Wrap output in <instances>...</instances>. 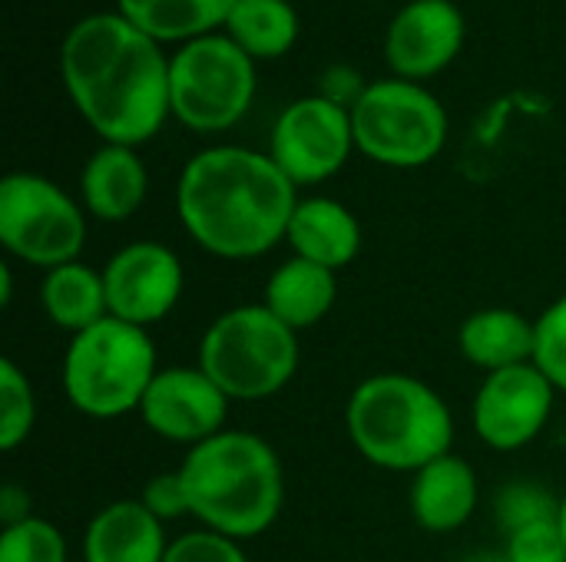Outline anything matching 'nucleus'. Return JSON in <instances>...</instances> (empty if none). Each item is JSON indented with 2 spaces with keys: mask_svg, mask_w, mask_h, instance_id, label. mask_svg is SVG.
<instances>
[{
  "mask_svg": "<svg viewBox=\"0 0 566 562\" xmlns=\"http://www.w3.org/2000/svg\"><path fill=\"white\" fill-rule=\"evenodd\" d=\"M163 562H249V556L239 540L199 527L192 533L176 537Z\"/></svg>",
  "mask_w": 566,
  "mask_h": 562,
  "instance_id": "obj_28",
  "label": "nucleus"
},
{
  "mask_svg": "<svg viewBox=\"0 0 566 562\" xmlns=\"http://www.w3.org/2000/svg\"><path fill=\"white\" fill-rule=\"evenodd\" d=\"M557 510H560V500H554L537 484H511L497 494V523L507 533L557 520Z\"/></svg>",
  "mask_w": 566,
  "mask_h": 562,
  "instance_id": "obj_26",
  "label": "nucleus"
},
{
  "mask_svg": "<svg viewBox=\"0 0 566 562\" xmlns=\"http://www.w3.org/2000/svg\"><path fill=\"white\" fill-rule=\"evenodd\" d=\"M557 527H560V533H564V543H566V497L560 500V510H557Z\"/></svg>",
  "mask_w": 566,
  "mask_h": 562,
  "instance_id": "obj_34",
  "label": "nucleus"
},
{
  "mask_svg": "<svg viewBox=\"0 0 566 562\" xmlns=\"http://www.w3.org/2000/svg\"><path fill=\"white\" fill-rule=\"evenodd\" d=\"M537 321V348L534 364L547 374V381L566 394V295L544 308Z\"/></svg>",
  "mask_w": 566,
  "mask_h": 562,
  "instance_id": "obj_27",
  "label": "nucleus"
},
{
  "mask_svg": "<svg viewBox=\"0 0 566 562\" xmlns=\"http://www.w3.org/2000/svg\"><path fill=\"white\" fill-rule=\"evenodd\" d=\"M557 394L560 391L534 361L484 374L471 407L474 431L491 450H521L534 444L551 424Z\"/></svg>",
  "mask_w": 566,
  "mask_h": 562,
  "instance_id": "obj_11",
  "label": "nucleus"
},
{
  "mask_svg": "<svg viewBox=\"0 0 566 562\" xmlns=\"http://www.w3.org/2000/svg\"><path fill=\"white\" fill-rule=\"evenodd\" d=\"M0 562H70V550L63 533L50 520L30 517L23 523L3 527Z\"/></svg>",
  "mask_w": 566,
  "mask_h": 562,
  "instance_id": "obj_25",
  "label": "nucleus"
},
{
  "mask_svg": "<svg viewBox=\"0 0 566 562\" xmlns=\"http://www.w3.org/2000/svg\"><path fill=\"white\" fill-rule=\"evenodd\" d=\"M478 497H481L478 470L464 457L444 454L411 477L408 507L421 530L454 533L474 517Z\"/></svg>",
  "mask_w": 566,
  "mask_h": 562,
  "instance_id": "obj_15",
  "label": "nucleus"
},
{
  "mask_svg": "<svg viewBox=\"0 0 566 562\" xmlns=\"http://www.w3.org/2000/svg\"><path fill=\"white\" fill-rule=\"evenodd\" d=\"M159 371L146 328L103 318L70 338L63 354V394L73 411L93 421L139 414V404Z\"/></svg>",
  "mask_w": 566,
  "mask_h": 562,
  "instance_id": "obj_5",
  "label": "nucleus"
},
{
  "mask_svg": "<svg viewBox=\"0 0 566 562\" xmlns=\"http://www.w3.org/2000/svg\"><path fill=\"white\" fill-rule=\"evenodd\" d=\"M13 298V278H10V265H0V305L7 308Z\"/></svg>",
  "mask_w": 566,
  "mask_h": 562,
  "instance_id": "obj_33",
  "label": "nucleus"
},
{
  "mask_svg": "<svg viewBox=\"0 0 566 562\" xmlns=\"http://www.w3.org/2000/svg\"><path fill=\"white\" fill-rule=\"evenodd\" d=\"M36 424V394L30 378L10 361H0V447L17 450Z\"/></svg>",
  "mask_w": 566,
  "mask_h": 562,
  "instance_id": "obj_24",
  "label": "nucleus"
},
{
  "mask_svg": "<svg viewBox=\"0 0 566 562\" xmlns=\"http://www.w3.org/2000/svg\"><path fill=\"white\" fill-rule=\"evenodd\" d=\"M255 66L252 56L229 36L189 40L169 60L172 116L196 132L232 129L252 106Z\"/></svg>",
  "mask_w": 566,
  "mask_h": 562,
  "instance_id": "obj_7",
  "label": "nucleus"
},
{
  "mask_svg": "<svg viewBox=\"0 0 566 562\" xmlns=\"http://www.w3.org/2000/svg\"><path fill=\"white\" fill-rule=\"evenodd\" d=\"M458 348L464 361L481 368L484 374L531 364L537 348V321L514 308H481L464 318L458 331Z\"/></svg>",
  "mask_w": 566,
  "mask_h": 562,
  "instance_id": "obj_19",
  "label": "nucleus"
},
{
  "mask_svg": "<svg viewBox=\"0 0 566 562\" xmlns=\"http://www.w3.org/2000/svg\"><path fill=\"white\" fill-rule=\"evenodd\" d=\"M139 500L163 523L179 520V517H189V497H186V484H182L179 470H166V474L149 477L146 487H143V494H139Z\"/></svg>",
  "mask_w": 566,
  "mask_h": 562,
  "instance_id": "obj_30",
  "label": "nucleus"
},
{
  "mask_svg": "<svg viewBox=\"0 0 566 562\" xmlns=\"http://www.w3.org/2000/svg\"><path fill=\"white\" fill-rule=\"evenodd\" d=\"M109 315L136 328L159 325L182 298L186 272L172 248L139 238L123 245L103 268Z\"/></svg>",
  "mask_w": 566,
  "mask_h": 562,
  "instance_id": "obj_12",
  "label": "nucleus"
},
{
  "mask_svg": "<svg viewBox=\"0 0 566 562\" xmlns=\"http://www.w3.org/2000/svg\"><path fill=\"white\" fill-rule=\"evenodd\" d=\"M285 242L292 245V255L342 272L361 252V225L355 212L338 199L312 195V199H298Z\"/></svg>",
  "mask_w": 566,
  "mask_h": 562,
  "instance_id": "obj_17",
  "label": "nucleus"
},
{
  "mask_svg": "<svg viewBox=\"0 0 566 562\" xmlns=\"http://www.w3.org/2000/svg\"><path fill=\"white\" fill-rule=\"evenodd\" d=\"M166 550V523L153 517L143 500L106 503L83 533L86 562H163Z\"/></svg>",
  "mask_w": 566,
  "mask_h": 562,
  "instance_id": "obj_16",
  "label": "nucleus"
},
{
  "mask_svg": "<svg viewBox=\"0 0 566 562\" xmlns=\"http://www.w3.org/2000/svg\"><path fill=\"white\" fill-rule=\"evenodd\" d=\"M229 404V394L199 364H176L156 371L139 404V417L156 437L196 447L226 431Z\"/></svg>",
  "mask_w": 566,
  "mask_h": 562,
  "instance_id": "obj_13",
  "label": "nucleus"
},
{
  "mask_svg": "<svg viewBox=\"0 0 566 562\" xmlns=\"http://www.w3.org/2000/svg\"><path fill=\"white\" fill-rule=\"evenodd\" d=\"M295 189L269 152L212 146L186 162L176 185V212L202 252L245 262L285 242L298 205Z\"/></svg>",
  "mask_w": 566,
  "mask_h": 562,
  "instance_id": "obj_2",
  "label": "nucleus"
},
{
  "mask_svg": "<svg viewBox=\"0 0 566 562\" xmlns=\"http://www.w3.org/2000/svg\"><path fill=\"white\" fill-rule=\"evenodd\" d=\"M355 149L352 113L325 96H305L282 109L272 126L269 156L295 182L315 185L345 169Z\"/></svg>",
  "mask_w": 566,
  "mask_h": 562,
  "instance_id": "obj_10",
  "label": "nucleus"
},
{
  "mask_svg": "<svg viewBox=\"0 0 566 562\" xmlns=\"http://www.w3.org/2000/svg\"><path fill=\"white\" fill-rule=\"evenodd\" d=\"M30 517H33L30 513V494L23 487H17V484H7L0 490V523L13 527V523H23Z\"/></svg>",
  "mask_w": 566,
  "mask_h": 562,
  "instance_id": "obj_32",
  "label": "nucleus"
},
{
  "mask_svg": "<svg viewBox=\"0 0 566 562\" xmlns=\"http://www.w3.org/2000/svg\"><path fill=\"white\" fill-rule=\"evenodd\" d=\"M335 298H338V272L292 255L269 275L262 305L292 331H308L328 318Z\"/></svg>",
  "mask_w": 566,
  "mask_h": 562,
  "instance_id": "obj_20",
  "label": "nucleus"
},
{
  "mask_svg": "<svg viewBox=\"0 0 566 562\" xmlns=\"http://www.w3.org/2000/svg\"><path fill=\"white\" fill-rule=\"evenodd\" d=\"M464 43V17L451 0H411L388 26L385 60L398 79H428L441 73Z\"/></svg>",
  "mask_w": 566,
  "mask_h": 562,
  "instance_id": "obj_14",
  "label": "nucleus"
},
{
  "mask_svg": "<svg viewBox=\"0 0 566 562\" xmlns=\"http://www.w3.org/2000/svg\"><path fill=\"white\" fill-rule=\"evenodd\" d=\"M0 245L13 258L50 272L80 258L86 215L56 182L36 172H10L0 182Z\"/></svg>",
  "mask_w": 566,
  "mask_h": 562,
  "instance_id": "obj_9",
  "label": "nucleus"
},
{
  "mask_svg": "<svg viewBox=\"0 0 566 562\" xmlns=\"http://www.w3.org/2000/svg\"><path fill=\"white\" fill-rule=\"evenodd\" d=\"M60 70L73 106L103 142L136 149L172 116L169 60L123 13L83 17L63 40Z\"/></svg>",
  "mask_w": 566,
  "mask_h": 562,
  "instance_id": "obj_1",
  "label": "nucleus"
},
{
  "mask_svg": "<svg viewBox=\"0 0 566 562\" xmlns=\"http://www.w3.org/2000/svg\"><path fill=\"white\" fill-rule=\"evenodd\" d=\"M226 30L252 60H275L295 46L298 13L289 0H235Z\"/></svg>",
  "mask_w": 566,
  "mask_h": 562,
  "instance_id": "obj_23",
  "label": "nucleus"
},
{
  "mask_svg": "<svg viewBox=\"0 0 566 562\" xmlns=\"http://www.w3.org/2000/svg\"><path fill=\"white\" fill-rule=\"evenodd\" d=\"M189 517L239 543L262 537L282 513L285 470L275 447L249 431H222L179 464Z\"/></svg>",
  "mask_w": 566,
  "mask_h": 562,
  "instance_id": "obj_3",
  "label": "nucleus"
},
{
  "mask_svg": "<svg viewBox=\"0 0 566 562\" xmlns=\"http://www.w3.org/2000/svg\"><path fill=\"white\" fill-rule=\"evenodd\" d=\"M298 331L262 301L222 311L199 341V368L229 401H265L285 391L298 371Z\"/></svg>",
  "mask_w": 566,
  "mask_h": 562,
  "instance_id": "obj_6",
  "label": "nucleus"
},
{
  "mask_svg": "<svg viewBox=\"0 0 566 562\" xmlns=\"http://www.w3.org/2000/svg\"><path fill=\"white\" fill-rule=\"evenodd\" d=\"M40 308L70 338L93 328L96 321L109 318L103 268H93V265L76 258V262H66V265L43 272Z\"/></svg>",
  "mask_w": 566,
  "mask_h": 562,
  "instance_id": "obj_21",
  "label": "nucleus"
},
{
  "mask_svg": "<svg viewBox=\"0 0 566 562\" xmlns=\"http://www.w3.org/2000/svg\"><path fill=\"white\" fill-rule=\"evenodd\" d=\"M355 149L391 169L428 166L448 142V113L421 83L378 79L352 109Z\"/></svg>",
  "mask_w": 566,
  "mask_h": 562,
  "instance_id": "obj_8",
  "label": "nucleus"
},
{
  "mask_svg": "<svg viewBox=\"0 0 566 562\" xmlns=\"http://www.w3.org/2000/svg\"><path fill=\"white\" fill-rule=\"evenodd\" d=\"M235 0H119V13L153 40H199L222 26Z\"/></svg>",
  "mask_w": 566,
  "mask_h": 562,
  "instance_id": "obj_22",
  "label": "nucleus"
},
{
  "mask_svg": "<svg viewBox=\"0 0 566 562\" xmlns=\"http://www.w3.org/2000/svg\"><path fill=\"white\" fill-rule=\"evenodd\" d=\"M365 89H368V83L361 79V73L355 66H328L318 79V96H325L335 106H345L348 113L365 96Z\"/></svg>",
  "mask_w": 566,
  "mask_h": 562,
  "instance_id": "obj_31",
  "label": "nucleus"
},
{
  "mask_svg": "<svg viewBox=\"0 0 566 562\" xmlns=\"http://www.w3.org/2000/svg\"><path fill=\"white\" fill-rule=\"evenodd\" d=\"M149 176L133 146L103 142L83 166V209L99 222H126L146 199Z\"/></svg>",
  "mask_w": 566,
  "mask_h": 562,
  "instance_id": "obj_18",
  "label": "nucleus"
},
{
  "mask_svg": "<svg viewBox=\"0 0 566 562\" xmlns=\"http://www.w3.org/2000/svg\"><path fill=\"white\" fill-rule=\"evenodd\" d=\"M345 427L371 467L411 477L451 454L454 444L448 401L421 378L401 371L365 378L345 404Z\"/></svg>",
  "mask_w": 566,
  "mask_h": 562,
  "instance_id": "obj_4",
  "label": "nucleus"
},
{
  "mask_svg": "<svg viewBox=\"0 0 566 562\" xmlns=\"http://www.w3.org/2000/svg\"><path fill=\"white\" fill-rule=\"evenodd\" d=\"M507 562H566V543L557 520L524 527L517 533H507Z\"/></svg>",
  "mask_w": 566,
  "mask_h": 562,
  "instance_id": "obj_29",
  "label": "nucleus"
}]
</instances>
